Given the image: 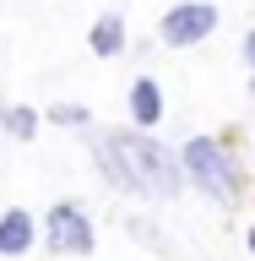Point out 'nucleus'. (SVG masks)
Returning a JSON list of instances; mask_svg holds the SVG:
<instances>
[{"instance_id":"f257e3e1","label":"nucleus","mask_w":255,"mask_h":261,"mask_svg":"<svg viewBox=\"0 0 255 261\" xmlns=\"http://www.w3.org/2000/svg\"><path fill=\"white\" fill-rule=\"evenodd\" d=\"M93 158L103 169L114 191H130V196H179L185 185V163L158 142V136H147V130H114V136H98L93 142Z\"/></svg>"},{"instance_id":"f03ea898","label":"nucleus","mask_w":255,"mask_h":261,"mask_svg":"<svg viewBox=\"0 0 255 261\" xmlns=\"http://www.w3.org/2000/svg\"><path fill=\"white\" fill-rule=\"evenodd\" d=\"M179 163H185V179H190L201 196H212V201L234 207L244 196V174H239L234 152H228L217 136H190V142L179 147Z\"/></svg>"},{"instance_id":"7ed1b4c3","label":"nucleus","mask_w":255,"mask_h":261,"mask_svg":"<svg viewBox=\"0 0 255 261\" xmlns=\"http://www.w3.org/2000/svg\"><path fill=\"white\" fill-rule=\"evenodd\" d=\"M212 28H217V6H212V0H179V6H168V11L158 16V38L168 49L201 44Z\"/></svg>"},{"instance_id":"20e7f679","label":"nucleus","mask_w":255,"mask_h":261,"mask_svg":"<svg viewBox=\"0 0 255 261\" xmlns=\"http://www.w3.org/2000/svg\"><path fill=\"white\" fill-rule=\"evenodd\" d=\"M44 240L54 256H87L93 250V223H87V212L76 201H60V207L44 218Z\"/></svg>"},{"instance_id":"39448f33","label":"nucleus","mask_w":255,"mask_h":261,"mask_svg":"<svg viewBox=\"0 0 255 261\" xmlns=\"http://www.w3.org/2000/svg\"><path fill=\"white\" fill-rule=\"evenodd\" d=\"M130 120H136L141 130H152L163 120V87L152 76H136V82H130Z\"/></svg>"},{"instance_id":"423d86ee","label":"nucleus","mask_w":255,"mask_h":261,"mask_svg":"<svg viewBox=\"0 0 255 261\" xmlns=\"http://www.w3.org/2000/svg\"><path fill=\"white\" fill-rule=\"evenodd\" d=\"M87 49H93L98 60H114V55L125 49V16H120V11H103L93 22V33H87Z\"/></svg>"},{"instance_id":"0eeeda50","label":"nucleus","mask_w":255,"mask_h":261,"mask_svg":"<svg viewBox=\"0 0 255 261\" xmlns=\"http://www.w3.org/2000/svg\"><path fill=\"white\" fill-rule=\"evenodd\" d=\"M33 250V218L22 207L0 212V256H27Z\"/></svg>"},{"instance_id":"6e6552de","label":"nucleus","mask_w":255,"mask_h":261,"mask_svg":"<svg viewBox=\"0 0 255 261\" xmlns=\"http://www.w3.org/2000/svg\"><path fill=\"white\" fill-rule=\"evenodd\" d=\"M0 130L16 136V142H27L33 130H38V109H22V103H6L0 109Z\"/></svg>"},{"instance_id":"1a4fd4ad","label":"nucleus","mask_w":255,"mask_h":261,"mask_svg":"<svg viewBox=\"0 0 255 261\" xmlns=\"http://www.w3.org/2000/svg\"><path fill=\"white\" fill-rule=\"evenodd\" d=\"M49 120H54V125H93V114L81 109V103H54V109H49Z\"/></svg>"},{"instance_id":"9d476101","label":"nucleus","mask_w":255,"mask_h":261,"mask_svg":"<svg viewBox=\"0 0 255 261\" xmlns=\"http://www.w3.org/2000/svg\"><path fill=\"white\" fill-rule=\"evenodd\" d=\"M130 234H136V240H147V245H158V250H168V240H163L158 228H147L141 218H136V223H130Z\"/></svg>"},{"instance_id":"9b49d317","label":"nucleus","mask_w":255,"mask_h":261,"mask_svg":"<svg viewBox=\"0 0 255 261\" xmlns=\"http://www.w3.org/2000/svg\"><path fill=\"white\" fill-rule=\"evenodd\" d=\"M244 65L255 71V33H244Z\"/></svg>"},{"instance_id":"f8f14e48","label":"nucleus","mask_w":255,"mask_h":261,"mask_svg":"<svg viewBox=\"0 0 255 261\" xmlns=\"http://www.w3.org/2000/svg\"><path fill=\"white\" fill-rule=\"evenodd\" d=\"M244 245H250V256H255V228H250V234H244Z\"/></svg>"},{"instance_id":"ddd939ff","label":"nucleus","mask_w":255,"mask_h":261,"mask_svg":"<svg viewBox=\"0 0 255 261\" xmlns=\"http://www.w3.org/2000/svg\"><path fill=\"white\" fill-rule=\"evenodd\" d=\"M250 93H255V82H250Z\"/></svg>"}]
</instances>
